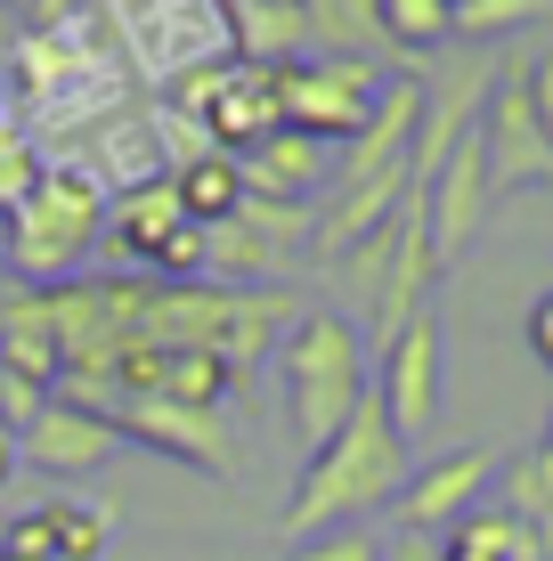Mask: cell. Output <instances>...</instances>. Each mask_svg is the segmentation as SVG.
I'll return each instance as SVG.
<instances>
[{"mask_svg": "<svg viewBox=\"0 0 553 561\" xmlns=\"http://www.w3.org/2000/svg\"><path fill=\"white\" fill-rule=\"evenodd\" d=\"M123 106H139V82H130L99 9H82L57 33L25 25V42L9 49V114L25 123L33 147H73L82 130H99Z\"/></svg>", "mask_w": 553, "mask_h": 561, "instance_id": "obj_1", "label": "cell"}, {"mask_svg": "<svg viewBox=\"0 0 553 561\" xmlns=\"http://www.w3.org/2000/svg\"><path fill=\"white\" fill-rule=\"evenodd\" d=\"M407 439L391 432V415L375 408V391L350 408V423L301 463L293 480V505H285V529L318 537V529H358L367 513L399 505V489H407Z\"/></svg>", "mask_w": 553, "mask_h": 561, "instance_id": "obj_2", "label": "cell"}, {"mask_svg": "<svg viewBox=\"0 0 553 561\" xmlns=\"http://www.w3.org/2000/svg\"><path fill=\"white\" fill-rule=\"evenodd\" d=\"M106 187L90 180L82 163L49 154L42 180L25 187V204L0 220V268H9L25 294H49V285H73L82 261L99 253V228H106Z\"/></svg>", "mask_w": 553, "mask_h": 561, "instance_id": "obj_3", "label": "cell"}, {"mask_svg": "<svg viewBox=\"0 0 553 561\" xmlns=\"http://www.w3.org/2000/svg\"><path fill=\"white\" fill-rule=\"evenodd\" d=\"M277 375H285V415H293L301 448H326V439L350 423V408L375 391V358L367 334H358L342 309H301L277 342Z\"/></svg>", "mask_w": 553, "mask_h": 561, "instance_id": "obj_4", "label": "cell"}, {"mask_svg": "<svg viewBox=\"0 0 553 561\" xmlns=\"http://www.w3.org/2000/svg\"><path fill=\"white\" fill-rule=\"evenodd\" d=\"M99 16L114 33V49H123L130 82L155 90V99L180 82V73L237 57V33H228L220 0H106Z\"/></svg>", "mask_w": 553, "mask_h": 561, "instance_id": "obj_5", "label": "cell"}, {"mask_svg": "<svg viewBox=\"0 0 553 561\" xmlns=\"http://www.w3.org/2000/svg\"><path fill=\"white\" fill-rule=\"evenodd\" d=\"M383 82L391 73L375 57H285V66H269L277 123L318 139V147H350L367 130L375 99H383Z\"/></svg>", "mask_w": 553, "mask_h": 561, "instance_id": "obj_6", "label": "cell"}, {"mask_svg": "<svg viewBox=\"0 0 553 561\" xmlns=\"http://www.w3.org/2000/svg\"><path fill=\"white\" fill-rule=\"evenodd\" d=\"M481 163H488V196H512V187H553V147L538 130V106H529V57H505L497 82H488L481 106Z\"/></svg>", "mask_w": 553, "mask_h": 561, "instance_id": "obj_7", "label": "cell"}, {"mask_svg": "<svg viewBox=\"0 0 553 561\" xmlns=\"http://www.w3.org/2000/svg\"><path fill=\"white\" fill-rule=\"evenodd\" d=\"M375 408L391 415V432L407 448L440 423V309L383 334V351H375Z\"/></svg>", "mask_w": 553, "mask_h": 561, "instance_id": "obj_8", "label": "cell"}, {"mask_svg": "<svg viewBox=\"0 0 553 561\" xmlns=\"http://www.w3.org/2000/svg\"><path fill=\"white\" fill-rule=\"evenodd\" d=\"M415 204H424V237H431V261L456 268L464 261V244L481 237V220H488V163H481V123L464 130V139L448 147V163L431 171V187H415Z\"/></svg>", "mask_w": 553, "mask_h": 561, "instance_id": "obj_9", "label": "cell"}, {"mask_svg": "<svg viewBox=\"0 0 553 561\" xmlns=\"http://www.w3.org/2000/svg\"><path fill=\"white\" fill-rule=\"evenodd\" d=\"M66 163H82L90 180L106 187V196H130V187H155L171 180V163H163V139H155V106H123V114H106L99 130H82L73 147H57Z\"/></svg>", "mask_w": 553, "mask_h": 561, "instance_id": "obj_10", "label": "cell"}, {"mask_svg": "<svg viewBox=\"0 0 553 561\" xmlns=\"http://www.w3.org/2000/svg\"><path fill=\"white\" fill-rule=\"evenodd\" d=\"M505 463L488 456V448H456L440 463H424V472H407V489H399V529H424V537H440L448 520H464L472 505H481V489L497 480Z\"/></svg>", "mask_w": 553, "mask_h": 561, "instance_id": "obj_11", "label": "cell"}, {"mask_svg": "<svg viewBox=\"0 0 553 561\" xmlns=\"http://www.w3.org/2000/svg\"><path fill=\"white\" fill-rule=\"evenodd\" d=\"M114 448H123V439H114L99 415H82L73 399H42V415L16 432V456H25V472H49V480L99 472Z\"/></svg>", "mask_w": 553, "mask_h": 561, "instance_id": "obj_12", "label": "cell"}, {"mask_svg": "<svg viewBox=\"0 0 553 561\" xmlns=\"http://www.w3.org/2000/svg\"><path fill=\"white\" fill-rule=\"evenodd\" d=\"M180 228H196L180 211V196H171V180H155V187H130V196H114L106 204V228H99V253L114 261V268H130V277H147V261L163 253Z\"/></svg>", "mask_w": 553, "mask_h": 561, "instance_id": "obj_13", "label": "cell"}, {"mask_svg": "<svg viewBox=\"0 0 553 561\" xmlns=\"http://www.w3.org/2000/svg\"><path fill=\"white\" fill-rule=\"evenodd\" d=\"M334 154L342 147H318L301 130H269L253 154H244V196H269V204H318L334 187Z\"/></svg>", "mask_w": 553, "mask_h": 561, "instance_id": "obj_14", "label": "cell"}, {"mask_svg": "<svg viewBox=\"0 0 553 561\" xmlns=\"http://www.w3.org/2000/svg\"><path fill=\"white\" fill-rule=\"evenodd\" d=\"M228 33H237V57L253 66H285V57H310V33H301V0H220Z\"/></svg>", "mask_w": 553, "mask_h": 561, "instance_id": "obj_15", "label": "cell"}, {"mask_svg": "<svg viewBox=\"0 0 553 561\" xmlns=\"http://www.w3.org/2000/svg\"><path fill=\"white\" fill-rule=\"evenodd\" d=\"M440 561H545V546H538V529H529L512 505H472L440 537Z\"/></svg>", "mask_w": 553, "mask_h": 561, "instance_id": "obj_16", "label": "cell"}, {"mask_svg": "<svg viewBox=\"0 0 553 561\" xmlns=\"http://www.w3.org/2000/svg\"><path fill=\"white\" fill-rule=\"evenodd\" d=\"M171 196H180V211L212 237V228H228L244 211V171H237V154H212L204 147L196 163H180L171 171Z\"/></svg>", "mask_w": 553, "mask_h": 561, "instance_id": "obj_17", "label": "cell"}, {"mask_svg": "<svg viewBox=\"0 0 553 561\" xmlns=\"http://www.w3.org/2000/svg\"><path fill=\"white\" fill-rule=\"evenodd\" d=\"M301 33H310V57H375L383 49L375 0H301Z\"/></svg>", "mask_w": 553, "mask_h": 561, "instance_id": "obj_18", "label": "cell"}, {"mask_svg": "<svg viewBox=\"0 0 553 561\" xmlns=\"http://www.w3.org/2000/svg\"><path fill=\"white\" fill-rule=\"evenodd\" d=\"M375 25H383V49L431 57L456 42V0H375Z\"/></svg>", "mask_w": 553, "mask_h": 561, "instance_id": "obj_19", "label": "cell"}, {"mask_svg": "<svg viewBox=\"0 0 553 561\" xmlns=\"http://www.w3.org/2000/svg\"><path fill=\"white\" fill-rule=\"evenodd\" d=\"M42 520H49L57 561H99L114 546V505H73V496H57V505H42Z\"/></svg>", "mask_w": 553, "mask_h": 561, "instance_id": "obj_20", "label": "cell"}, {"mask_svg": "<svg viewBox=\"0 0 553 561\" xmlns=\"http://www.w3.org/2000/svg\"><path fill=\"white\" fill-rule=\"evenodd\" d=\"M553 0H456V33H472V42H497V33L529 25V16H545Z\"/></svg>", "mask_w": 553, "mask_h": 561, "instance_id": "obj_21", "label": "cell"}, {"mask_svg": "<svg viewBox=\"0 0 553 561\" xmlns=\"http://www.w3.org/2000/svg\"><path fill=\"white\" fill-rule=\"evenodd\" d=\"M285 561H383V546H375L367 529H318V537H301Z\"/></svg>", "mask_w": 553, "mask_h": 561, "instance_id": "obj_22", "label": "cell"}, {"mask_svg": "<svg viewBox=\"0 0 553 561\" xmlns=\"http://www.w3.org/2000/svg\"><path fill=\"white\" fill-rule=\"evenodd\" d=\"M0 553H16V561H57V546H49V520H42V513L0 520Z\"/></svg>", "mask_w": 553, "mask_h": 561, "instance_id": "obj_23", "label": "cell"}, {"mask_svg": "<svg viewBox=\"0 0 553 561\" xmlns=\"http://www.w3.org/2000/svg\"><path fill=\"white\" fill-rule=\"evenodd\" d=\"M42 399H49V391H33L25 375H9V366H0V432H25V423L42 415Z\"/></svg>", "mask_w": 553, "mask_h": 561, "instance_id": "obj_24", "label": "cell"}, {"mask_svg": "<svg viewBox=\"0 0 553 561\" xmlns=\"http://www.w3.org/2000/svg\"><path fill=\"white\" fill-rule=\"evenodd\" d=\"M529 106H538V130L553 147V57H529Z\"/></svg>", "mask_w": 553, "mask_h": 561, "instance_id": "obj_25", "label": "cell"}, {"mask_svg": "<svg viewBox=\"0 0 553 561\" xmlns=\"http://www.w3.org/2000/svg\"><path fill=\"white\" fill-rule=\"evenodd\" d=\"M529 351H538V366L553 375V294L529 301Z\"/></svg>", "mask_w": 553, "mask_h": 561, "instance_id": "obj_26", "label": "cell"}, {"mask_svg": "<svg viewBox=\"0 0 553 561\" xmlns=\"http://www.w3.org/2000/svg\"><path fill=\"white\" fill-rule=\"evenodd\" d=\"M383 561H440V537H424V529H399L391 546H383Z\"/></svg>", "mask_w": 553, "mask_h": 561, "instance_id": "obj_27", "label": "cell"}, {"mask_svg": "<svg viewBox=\"0 0 553 561\" xmlns=\"http://www.w3.org/2000/svg\"><path fill=\"white\" fill-rule=\"evenodd\" d=\"M25 16H33V33H57L82 16V0H25Z\"/></svg>", "mask_w": 553, "mask_h": 561, "instance_id": "obj_28", "label": "cell"}, {"mask_svg": "<svg viewBox=\"0 0 553 561\" xmlns=\"http://www.w3.org/2000/svg\"><path fill=\"white\" fill-rule=\"evenodd\" d=\"M16 472H25V456H16V432H0V496H9Z\"/></svg>", "mask_w": 553, "mask_h": 561, "instance_id": "obj_29", "label": "cell"}, {"mask_svg": "<svg viewBox=\"0 0 553 561\" xmlns=\"http://www.w3.org/2000/svg\"><path fill=\"white\" fill-rule=\"evenodd\" d=\"M0 9H25V0H0Z\"/></svg>", "mask_w": 553, "mask_h": 561, "instance_id": "obj_30", "label": "cell"}, {"mask_svg": "<svg viewBox=\"0 0 553 561\" xmlns=\"http://www.w3.org/2000/svg\"><path fill=\"white\" fill-rule=\"evenodd\" d=\"M0 561H16V553H0Z\"/></svg>", "mask_w": 553, "mask_h": 561, "instance_id": "obj_31", "label": "cell"}]
</instances>
